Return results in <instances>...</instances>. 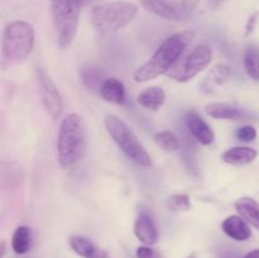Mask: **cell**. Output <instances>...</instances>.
Returning <instances> with one entry per match:
<instances>
[{"label":"cell","instance_id":"1","mask_svg":"<svg viewBox=\"0 0 259 258\" xmlns=\"http://www.w3.org/2000/svg\"><path fill=\"white\" fill-rule=\"evenodd\" d=\"M195 35L196 33L194 30H182L169 35L164 42L161 43L149 61L134 71V81L146 82L172 70L185 50L194 40Z\"/></svg>","mask_w":259,"mask_h":258},{"label":"cell","instance_id":"2","mask_svg":"<svg viewBox=\"0 0 259 258\" xmlns=\"http://www.w3.org/2000/svg\"><path fill=\"white\" fill-rule=\"evenodd\" d=\"M86 154V133L82 119L72 113L65 116L57 136V159L62 168L70 169Z\"/></svg>","mask_w":259,"mask_h":258},{"label":"cell","instance_id":"3","mask_svg":"<svg viewBox=\"0 0 259 258\" xmlns=\"http://www.w3.org/2000/svg\"><path fill=\"white\" fill-rule=\"evenodd\" d=\"M139 8L129 2H110L99 4L91 10V23L103 33L123 29L138 15Z\"/></svg>","mask_w":259,"mask_h":258},{"label":"cell","instance_id":"4","mask_svg":"<svg viewBox=\"0 0 259 258\" xmlns=\"http://www.w3.org/2000/svg\"><path fill=\"white\" fill-rule=\"evenodd\" d=\"M35 42L34 28L24 20H14L3 33V57L8 62H20L32 53Z\"/></svg>","mask_w":259,"mask_h":258},{"label":"cell","instance_id":"5","mask_svg":"<svg viewBox=\"0 0 259 258\" xmlns=\"http://www.w3.org/2000/svg\"><path fill=\"white\" fill-rule=\"evenodd\" d=\"M106 132L111 137L121 152L141 167H151L152 158L148 152L144 149L141 142L133 133L128 124L115 115H108L104 120Z\"/></svg>","mask_w":259,"mask_h":258},{"label":"cell","instance_id":"6","mask_svg":"<svg viewBox=\"0 0 259 258\" xmlns=\"http://www.w3.org/2000/svg\"><path fill=\"white\" fill-rule=\"evenodd\" d=\"M83 0H52V17L57 43L61 50L72 45L78 28L81 7Z\"/></svg>","mask_w":259,"mask_h":258},{"label":"cell","instance_id":"7","mask_svg":"<svg viewBox=\"0 0 259 258\" xmlns=\"http://www.w3.org/2000/svg\"><path fill=\"white\" fill-rule=\"evenodd\" d=\"M211 48L207 45H199L187 56L181 68H177L174 73H169V76L179 82H186L205 70L211 63Z\"/></svg>","mask_w":259,"mask_h":258},{"label":"cell","instance_id":"8","mask_svg":"<svg viewBox=\"0 0 259 258\" xmlns=\"http://www.w3.org/2000/svg\"><path fill=\"white\" fill-rule=\"evenodd\" d=\"M35 76H37L40 96H42V103L46 111H47L51 118L57 119L62 114L63 110L62 98H61L57 86L43 68H37Z\"/></svg>","mask_w":259,"mask_h":258},{"label":"cell","instance_id":"9","mask_svg":"<svg viewBox=\"0 0 259 258\" xmlns=\"http://www.w3.org/2000/svg\"><path fill=\"white\" fill-rule=\"evenodd\" d=\"M141 4L149 13L167 20L180 22L187 18L181 3H175L172 0H141Z\"/></svg>","mask_w":259,"mask_h":258},{"label":"cell","instance_id":"10","mask_svg":"<svg viewBox=\"0 0 259 258\" xmlns=\"http://www.w3.org/2000/svg\"><path fill=\"white\" fill-rule=\"evenodd\" d=\"M186 126L191 136L202 146H210L214 143L215 134L209 124L195 111H187L185 116Z\"/></svg>","mask_w":259,"mask_h":258},{"label":"cell","instance_id":"11","mask_svg":"<svg viewBox=\"0 0 259 258\" xmlns=\"http://www.w3.org/2000/svg\"><path fill=\"white\" fill-rule=\"evenodd\" d=\"M134 234L144 245H154L158 242V230L152 218L146 211H142L134 223Z\"/></svg>","mask_w":259,"mask_h":258},{"label":"cell","instance_id":"12","mask_svg":"<svg viewBox=\"0 0 259 258\" xmlns=\"http://www.w3.org/2000/svg\"><path fill=\"white\" fill-rule=\"evenodd\" d=\"M222 229L228 237L238 240V242H244L252 237V229H250L249 224L240 215L228 217L222 223Z\"/></svg>","mask_w":259,"mask_h":258},{"label":"cell","instance_id":"13","mask_svg":"<svg viewBox=\"0 0 259 258\" xmlns=\"http://www.w3.org/2000/svg\"><path fill=\"white\" fill-rule=\"evenodd\" d=\"M70 245L73 252L82 258H110L106 250L91 242L90 239L80 235H73L70 238Z\"/></svg>","mask_w":259,"mask_h":258},{"label":"cell","instance_id":"14","mask_svg":"<svg viewBox=\"0 0 259 258\" xmlns=\"http://www.w3.org/2000/svg\"><path fill=\"white\" fill-rule=\"evenodd\" d=\"M258 157L257 149L252 147L238 146L227 149L222 154V158L225 163L233 164V166H245L254 161Z\"/></svg>","mask_w":259,"mask_h":258},{"label":"cell","instance_id":"15","mask_svg":"<svg viewBox=\"0 0 259 258\" xmlns=\"http://www.w3.org/2000/svg\"><path fill=\"white\" fill-rule=\"evenodd\" d=\"M205 113L212 119L224 120H239L245 116L242 109L228 103H210L205 106Z\"/></svg>","mask_w":259,"mask_h":258},{"label":"cell","instance_id":"16","mask_svg":"<svg viewBox=\"0 0 259 258\" xmlns=\"http://www.w3.org/2000/svg\"><path fill=\"white\" fill-rule=\"evenodd\" d=\"M100 96L104 100L108 101V103L115 104V105H123L126 101V93L124 82L114 77L106 78L103 88H101Z\"/></svg>","mask_w":259,"mask_h":258},{"label":"cell","instance_id":"17","mask_svg":"<svg viewBox=\"0 0 259 258\" xmlns=\"http://www.w3.org/2000/svg\"><path fill=\"white\" fill-rule=\"evenodd\" d=\"M166 91L159 86H151L144 89L137 96V103L139 106L148 110H158L166 103Z\"/></svg>","mask_w":259,"mask_h":258},{"label":"cell","instance_id":"18","mask_svg":"<svg viewBox=\"0 0 259 258\" xmlns=\"http://www.w3.org/2000/svg\"><path fill=\"white\" fill-rule=\"evenodd\" d=\"M238 214L252 227L259 230V202L252 197H240L234 204Z\"/></svg>","mask_w":259,"mask_h":258},{"label":"cell","instance_id":"19","mask_svg":"<svg viewBox=\"0 0 259 258\" xmlns=\"http://www.w3.org/2000/svg\"><path fill=\"white\" fill-rule=\"evenodd\" d=\"M232 70H230L229 66L227 65H217L209 71V73L205 77L204 82L201 83V90L204 93H210V91L214 90L215 86L223 85L224 82H227V80L229 78Z\"/></svg>","mask_w":259,"mask_h":258},{"label":"cell","instance_id":"20","mask_svg":"<svg viewBox=\"0 0 259 258\" xmlns=\"http://www.w3.org/2000/svg\"><path fill=\"white\" fill-rule=\"evenodd\" d=\"M80 78L82 81L83 86L88 90L93 91V93L100 94L101 88H103L104 82L106 81L105 73L99 68L89 66V67H82L80 70Z\"/></svg>","mask_w":259,"mask_h":258},{"label":"cell","instance_id":"21","mask_svg":"<svg viewBox=\"0 0 259 258\" xmlns=\"http://www.w3.org/2000/svg\"><path fill=\"white\" fill-rule=\"evenodd\" d=\"M243 63L247 75L252 80L259 81V47L257 45H249L245 47Z\"/></svg>","mask_w":259,"mask_h":258},{"label":"cell","instance_id":"22","mask_svg":"<svg viewBox=\"0 0 259 258\" xmlns=\"http://www.w3.org/2000/svg\"><path fill=\"white\" fill-rule=\"evenodd\" d=\"M30 245H32V234L30 229L25 225H20L15 229L12 238V248L14 253L22 255L29 252Z\"/></svg>","mask_w":259,"mask_h":258},{"label":"cell","instance_id":"23","mask_svg":"<svg viewBox=\"0 0 259 258\" xmlns=\"http://www.w3.org/2000/svg\"><path fill=\"white\" fill-rule=\"evenodd\" d=\"M153 139L157 146L166 152H174L179 149L180 147L179 138L169 131L158 132V133L154 134Z\"/></svg>","mask_w":259,"mask_h":258},{"label":"cell","instance_id":"24","mask_svg":"<svg viewBox=\"0 0 259 258\" xmlns=\"http://www.w3.org/2000/svg\"><path fill=\"white\" fill-rule=\"evenodd\" d=\"M166 206L172 211H187L191 209V201L189 195L176 194L166 200Z\"/></svg>","mask_w":259,"mask_h":258},{"label":"cell","instance_id":"25","mask_svg":"<svg viewBox=\"0 0 259 258\" xmlns=\"http://www.w3.org/2000/svg\"><path fill=\"white\" fill-rule=\"evenodd\" d=\"M237 138L242 142H252L257 138V129L253 125H243L235 133Z\"/></svg>","mask_w":259,"mask_h":258},{"label":"cell","instance_id":"26","mask_svg":"<svg viewBox=\"0 0 259 258\" xmlns=\"http://www.w3.org/2000/svg\"><path fill=\"white\" fill-rule=\"evenodd\" d=\"M137 258H162L161 254L151 245H141L137 248Z\"/></svg>","mask_w":259,"mask_h":258},{"label":"cell","instance_id":"27","mask_svg":"<svg viewBox=\"0 0 259 258\" xmlns=\"http://www.w3.org/2000/svg\"><path fill=\"white\" fill-rule=\"evenodd\" d=\"M258 17H259V13L258 12L253 13V14L250 15L249 19H248V22H247V24H245L244 37H249L250 34H253V32H254V29H255V25H257Z\"/></svg>","mask_w":259,"mask_h":258},{"label":"cell","instance_id":"28","mask_svg":"<svg viewBox=\"0 0 259 258\" xmlns=\"http://www.w3.org/2000/svg\"><path fill=\"white\" fill-rule=\"evenodd\" d=\"M200 2H201V0H181V5L185 14H186L187 17H190L191 13L197 8V5H199Z\"/></svg>","mask_w":259,"mask_h":258},{"label":"cell","instance_id":"29","mask_svg":"<svg viewBox=\"0 0 259 258\" xmlns=\"http://www.w3.org/2000/svg\"><path fill=\"white\" fill-rule=\"evenodd\" d=\"M223 2L224 0H209V7L211 9H217V8H219L223 4Z\"/></svg>","mask_w":259,"mask_h":258},{"label":"cell","instance_id":"30","mask_svg":"<svg viewBox=\"0 0 259 258\" xmlns=\"http://www.w3.org/2000/svg\"><path fill=\"white\" fill-rule=\"evenodd\" d=\"M243 258H259V248L250 250V252L247 253V254H245Z\"/></svg>","mask_w":259,"mask_h":258},{"label":"cell","instance_id":"31","mask_svg":"<svg viewBox=\"0 0 259 258\" xmlns=\"http://www.w3.org/2000/svg\"><path fill=\"white\" fill-rule=\"evenodd\" d=\"M0 248H2V252H0V258H4L5 255V242L3 240L2 244H0Z\"/></svg>","mask_w":259,"mask_h":258},{"label":"cell","instance_id":"32","mask_svg":"<svg viewBox=\"0 0 259 258\" xmlns=\"http://www.w3.org/2000/svg\"><path fill=\"white\" fill-rule=\"evenodd\" d=\"M189 258H196V255H195V254H191V255H190Z\"/></svg>","mask_w":259,"mask_h":258}]
</instances>
